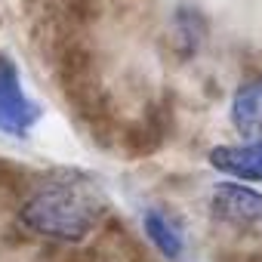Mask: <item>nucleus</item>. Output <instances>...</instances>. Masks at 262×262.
Wrapping results in <instances>:
<instances>
[{
    "label": "nucleus",
    "mask_w": 262,
    "mask_h": 262,
    "mask_svg": "<svg viewBox=\"0 0 262 262\" xmlns=\"http://www.w3.org/2000/svg\"><path fill=\"white\" fill-rule=\"evenodd\" d=\"M210 213L219 222L250 228V225L262 222V191L247 182L222 179L210 188Z\"/></svg>",
    "instance_id": "obj_3"
},
{
    "label": "nucleus",
    "mask_w": 262,
    "mask_h": 262,
    "mask_svg": "<svg viewBox=\"0 0 262 262\" xmlns=\"http://www.w3.org/2000/svg\"><path fill=\"white\" fill-rule=\"evenodd\" d=\"M228 123L241 139L262 136V77L244 80L228 102Z\"/></svg>",
    "instance_id": "obj_5"
},
{
    "label": "nucleus",
    "mask_w": 262,
    "mask_h": 262,
    "mask_svg": "<svg viewBox=\"0 0 262 262\" xmlns=\"http://www.w3.org/2000/svg\"><path fill=\"white\" fill-rule=\"evenodd\" d=\"M37 117H40V108L25 93L16 62L0 53V133L25 136L34 129Z\"/></svg>",
    "instance_id": "obj_2"
},
{
    "label": "nucleus",
    "mask_w": 262,
    "mask_h": 262,
    "mask_svg": "<svg viewBox=\"0 0 262 262\" xmlns=\"http://www.w3.org/2000/svg\"><path fill=\"white\" fill-rule=\"evenodd\" d=\"M142 231L148 237V244L170 262H179L188 250V237L185 228L179 225V219H173L167 210L161 207H148L142 213Z\"/></svg>",
    "instance_id": "obj_6"
},
{
    "label": "nucleus",
    "mask_w": 262,
    "mask_h": 262,
    "mask_svg": "<svg viewBox=\"0 0 262 262\" xmlns=\"http://www.w3.org/2000/svg\"><path fill=\"white\" fill-rule=\"evenodd\" d=\"M108 213L105 191L83 173H56L40 179L19 207L28 234L53 244L86 241Z\"/></svg>",
    "instance_id": "obj_1"
},
{
    "label": "nucleus",
    "mask_w": 262,
    "mask_h": 262,
    "mask_svg": "<svg viewBox=\"0 0 262 262\" xmlns=\"http://www.w3.org/2000/svg\"><path fill=\"white\" fill-rule=\"evenodd\" d=\"M207 164L216 173H222L225 179L247 182V185H262V136L213 145L210 155H207Z\"/></svg>",
    "instance_id": "obj_4"
}]
</instances>
